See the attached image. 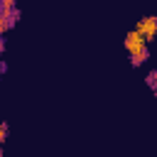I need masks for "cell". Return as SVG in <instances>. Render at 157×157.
<instances>
[{
	"label": "cell",
	"mask_w": 157,
	"mask_h": 157,
	"mask_svg": "<svg viewBox=\"0 0 157 157\" xmlns=\"http://www.w3.org/2000/svg\"><path fill=\"white\" fill-rule=\"evenodd\" d=\"M142 37H145V42H150L152 37H157V17L155 15H147V17H142L140 22H137V27H135Z\"/></svg>",
	"instance_id": "1"
},
{
	"label": "cell",
	"mask_w": 157,
	"mask_h": 157,
	"mask_svg": "<svg viewBox=\"0 0 157 157\" xmlns=\"http://www.w3.org/2000/svg\"><path fill=\"white\" fill-rule=\"evenodd\" d=\"M147 47V42H145V37L137 32V29H132V32H128L125 34V49L130 52V56L132 54H137V52H142Z\"/></svg>",
	"instance_id": "2"
},
{
	"label": "cell",
	"mask_w": 157,
	"mask_h": 157,
	"mask_svg": "<svg viewBox=\"0 0 157 157\" xmlns=\"http://www.w3.org/2000/svg\"><path fill=\"white\" fill-rule=\"evenodd\" d=\"M147 56H150V49L145 47L142 52H137V54H132V56H130V64H132V66H140V64H142Z\"/></svg>",
	"instance_id": "3"
},
{
	"label": "cell",
	"mask_w": 157,
	"mask_h": 157,
	"mask_svg": "<svg viewBox=\"0 0 157 157\" xmlns=\"http://www.w3.org/2000/svg\"><path fill=\"white\" fill-rule=\"evenodd\" d=\"M12 22H15L12 17H7V15H2V12H0V34H2L7 27H12Z\"/></svg>",
	"instance_id": "4"
},
{
	"label": "cell",
	"mask_w": 157,
	"mask_h": 157,
	"mask_svg": "<svg viewBox=\"0 0 157 157\" xmlns=\"http://www.w3.org/2000/svg\"><path fill=\"white\" fill-rule=\"evenodd\" d=\"M147 83H150V88H157V71L147 74Z\"/></svg>",
	"instance_id": "5"
},
{
	"label": "cell",
	"mask_w": 157,
	"mask_h": 157,
	"mask_svg": "<svg viewBox=\"0 0 157 157\" xmlns=\"http://www.w3.org/2000/svg\"><path fill=\"white\" fill-rule=\"evenodd\" d=\"M2 49H5V42H2V39H0V54H2Z\"/></svg>",
	"instance_id": "6"
},
{
	"label": "cell",
	"mask_w": 157,
	"mask_h": 157,
	"mask_svg": "<svg viewBox=\"0 0 157 157\" xmlns=\"http://www.w3.org/2000/svg\"><path fill=\"white\" fill-rule=\"evenodd\" d=\"M2 71H5V64H2V61H0V74H2Z\"/></svg>",
	"instance_id": "7"
},
{
	"label": "cell",
	"mask_w": 157,
	"mask_h": 157,
	"mask_svg": "<svg viewBox=\"0 0 157 157\" xmlns=\"http://www.w3.org/2000/svg\"><path fill=\"white\" fill-rule=\"evenodd\" d=\"M152 91H155V96H157V88H152Z\"/></svg>",
	"instance_id": "8"
}]
</instances>
